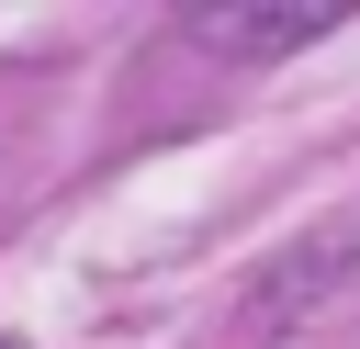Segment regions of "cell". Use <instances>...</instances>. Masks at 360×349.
Wrapping results in <instances>:
<instances>
[{
  "label": "cell",
  "instance_id": "6da1fadb",
  "mask_svg": "<svg viewBox=\"0 0 360 349\" xmlns=\"http://www.w3.org/2000/svg\"><path fill=\"white\" fill-rule=\"evenodd\" d=\"M349 23V0H214V11H191V34L202 45H225V56H281V45H315V34H338Z\"/></svg>",
  "mask_w": 360,
  "mask_h": 349
},
{
  "label": "cell",
  "instance_id": "7a4b0ae2",
  "mask_svg": "<svg viewBox=\"0 0 360 349\" xmlns=\"http://www.w3.org/2000/svg\"><path fill=\"white\" fill-rule=\"evenodd\" d=\"M0 349H11V338H0Z\"/></svg>",
  "mask_w": 360,
  "mask_h": 349
}]
</instances>
